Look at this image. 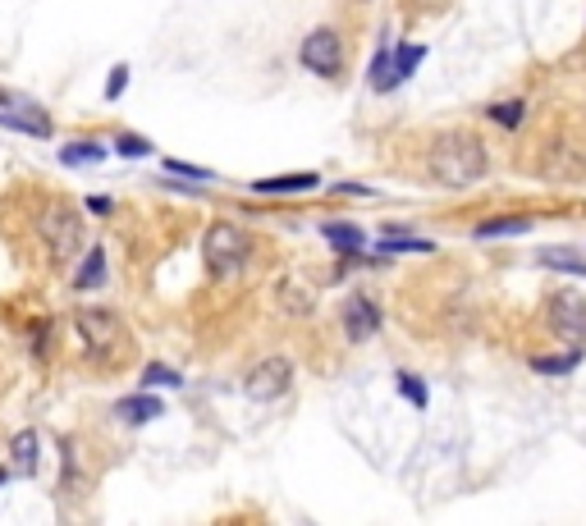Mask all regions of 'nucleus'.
<instances>
[{"mask_svg": "<svg viewBox=\"0 0 586 526\" xmlns=\"http://www.w3.org/2000/svg\"><path fill=\"white\" fill-rule=\"evenodd\" d=\"M74 325H78V339L87 344V357H97V362H110V357L120 353V344H124V321L110 312V307H78Z\"/></svg>", "mask_w": 586, "mask_h": 526, "instance_id": "nucleus-4", "label": "nucleus"}, {"mask_svg": "<svg viewBox=\"0 0 586 526\" xmlns=\"http://www.w3.org/2000/svg\"><path fill=\"white\" fill-rule=\"evenodd\" d=\"M0 124L5 129H23V133H33V138H51V124H46L42 110H0Z\"/></svg>", "mask_w": 586, "mask_h": 526, "instance_id": "nucleus-10", "label": "nucleus"}, {"mask_svg": "<svg viewBox=\"0 0 586 526\" xmlns=\"http://www.w3.org/2000/svg\"><path fill=\"white\" fill-rule=\"evenodd\" d=\"M371 83H376V92H394V83H390V37L380 42L376 60H371Z\"/></svg>", "mask_w": 586, "mask_h": 526, "instance_id": "nucleus-20", "label": "nucleus"}, {"mask_svg": "<svg viewBox=\"0 0 586 526\" xmlns=\"http://www.w3.org/2000/svg\"><path fill=\"white\" fill-rule=\"evenodd\" d=\"M202 257H207L211 275L229 280V275H239V270L248 266L252 234H248V229H239V225H229V220H220V225H211L207 238H202Z\"/></svg>", "mask_w": 586, "mask_h": 526, "instance_id": "nucleus-3", "label": "nucleus"}, {"mask_svg": "<svg viewBox=\"0 0 586 526\" xmlns=\"http://www.w3.org/2000/svg\"><path fill=\"white\" fill-rule=\"evenodd\" d=\"M550 330L573 348H586V298L582 293H550Z\"/></svg>", "mask_w": 586, "mask_h": 526, "instance_id": "nucleus-7", "label": "nucleus"}, {"mask_svg": "<svg viewBox=\"0 0 586 526\" xmlns=\"http://www.w3.org/2000/svg\"><path fill=\"white\" fill-rule=\"evenodd\" d=\"M376 330H380L376 302H371V298H348L344 302V334H348V344H367Z\"/></svg>", "mask_w": 586, "mask_h": 526, "instance_id": "nucleus-8", "label": "nucleus"}, {"mask_svg": "<svg viewBox=\"0 0 586 526\" xmlns=\"http://www.w3.org/2000/svg\"><path fill=\"white\" fill-rule=\"evenodd\" d=\"M115 417H120V421H129V426H147V421H156V417H161V398H152V394L120 398V403H115Z\"/></svg>", "mask_w": 586, "mask_h": 526, "instance_id": "nucleus-9", "label": "nucleus"}, {"mask_svg": "<svg viewBox=\"0 0 586 526\" xmlns=\"http://www.w3.org/2000/svg\"><path fill=\"white\" fill-rule=\"evenodd\" d=\"M490 124H500V129H518L522 124V101H495V106L486 110Z\"/></svg>", "mask_w": 586, "mask_h": 526, "instance_id": "nucleus-21", "label": "nucleus"}, {"mask_svg": "<svg viewBox=\"0 0 586 526\" xmlns=\"http://www.w3.org/2000/svg\"><path fill=\"white\" fill-rule=\"evenodd\" d=\"M536 261L550 266V270H564V275H586V257L582 252H573V247H541Z\"/></svg>", "mask_w": 586, "mask_h": 526, "instance_id": "nucleus-13", "label": "nucleus"}, {"mask_svg": "<svg viewBox=\"0 0 586 526\" xmlns=\"http://www.w3.org/2000/svg\"><path fill=\"white\" fill-rule=\"evenodd\" d=\"M293 385V362L289 357H266V362H257L248 371V380H243V394L252 398V403H275V398H284Z\"/></svg>", "mask_w": 586, "mask_h": 526, "instance_id": "nucleus-5", "label": "nucleus"}, {"mask_svg": "<svg viewBox=\"0 0 586 526\" xmlns=\"http://www.w3.org/2000/svg\"><path fill=\"white\" fill-rule=\"evenodd\" d=\"M10 458H14V472L19 476H33L37 472V430H19L10 440Z\"/></svg>", "mask_w": 586, "mask_h": 526, "instance_id": "nucleus-12", "label": "nucleus"}, {"mask_svg": "<svg viewBox=\"0 0 586 526\" xmlns=\"http://www.w3.org/2000/svg\"><path fill=\"white\" fill-rule=\"evenodd\" d=\"M165 174H174V179H193V183H211V179H216L211 170H197V165H184V161H165Z\"/></svg>", "mask_w": 586, "mask_h": 526, "instance_id": "nucleus-25", "label": "nucleus"}, {"mask_svg": "<svg viewBox=\"0 0 586 526\" xmlns=\"http://www.w3.org/2000/svg\"><path fill=\"white\" fill-rule=\"evenodd\" d=\"M115 151H120V156H152V142H147V138H133V133H124V138L115 142Z\"/></svg>", "mask_w": 586, "mask_h": 526, "instance_id": "nucleus-26", "label": "nucleus"}, {"mask_svg": "<svg viewBox=\"0 0 586 526\" xmlns=\"http://www.w3.org/2000/svg\"><path fill=\"white\" fill-rule=\"evenodd\" d=\"M298 60H303V69H312V74L335 78L339 69H344V42H339L335 28H316V33L303 37V51H298Z\"/></svg>", "mask_w": 586, "mask_h": 526, "instance_id": "nucleus-6", "label": "nucleus"}, {"mask_svg": "<svg viewBox=\"0 0 586 526\" xmlns=\"http://www.w3.org/2000/svg\"><path fill=\"white\" fill-rule=\"evenodd\" d=\"M0 481H5V472H0Z\"/></svg>", "mask_w": 586, "mask_h": 526, "instance_id": "nucleus-28", "label": "nucleus"}, {"mask_svg": "<svg viewBox=\"0 0 586 526\" xmlns=\"http://www.w3.org/2000/svg\"><path fill=\"white\" fill-rule=\"evenodd\" d=\"M577 362H582V348H573L564 357H532V366L541 376H568V371H577Z\"/></svg>", "mask_w": 586, "mask_h": 526, "instance_id": "nucleus-18", "label": "nucleus"}, {"mask_svg": "<svg viewBox=\"0 0 586 526\" xmlns=\"http://www.w3.org/2000/svg\"><path fill=\"white\" fill-rule=\"evenodd\" d=\"M316 174H280V179H257L252 193H312Z\"/></svg>", "mask_w": 586, "mask_h": 526, "instance_id": "nucleus-15", "label": "nucleus"}, {"mask_svg": "<svg viewBox=\"0 0 586 526\" xmlns=\"http://www.w3.org/2000/svg\"><path fill=\"white\" fill-rule=\"evenodd\" d=\"M326 243L335 247V252H344V257H353V252H362V247H367V234H362L358 225L330 220V225H326Z\"/></svg>", "mask_w": 586, "mask_h": 526, "instance_id": "nucleus-11", "label": "nucleus"}, {"mask_svg": "<svg viewBox=\"0 0 586 526\" xmlns=\"http://www.w3.org/2000/svg\"><path fill=\"white\" fill-rule=\"evenodd\" d=\"M431 179H440L445 188H472L486 179V142L467 129H445L431 142Z\"/></svg>", "mask_w": 586, "mask_h": 526, "instance_id": "nucleus-1", "label": "nucleus"}, {"mask_svg": "<svg viewBox=\"0 0 586 526\" xmlns=\"http://www.w3.org/2000/svg\"><path fill=\"white\" fill-rule=\"evenodd\" d=\"M394 380H399V394L408 398L413 408H426V385H422V380H417V376H408V371H399Z\"/></svg>", "mask_w": 586, "mask_h": 526, "instance_id": "nucleus-24", "label": "nucleus"}, {"mask_svg": "<svg viewBox=\"0 0 586 526\" xmlns=\"http://www.w3.org/2000/svg\"><path fill=\"white\" fill-rule=\"evenodd\" d=\"M101 156H106L101 142H69V147L60 151V161L65 165H92V161H101Z\"/></svg>", "mask_w": 586, "mask_h": 526, "instance_id": "nucleus-19", "label": "nucleus"}, {"mask_svg": "<svg viewBox=\"0 0 586 526\" xmlns=\"http://www.w3.org/2000/svg\"><path fill=\"white\" fill-rule=\"evenodd\" d=\"M37 234H42L51 261H60V266L83 252V220H78V211L69 202H60V197L42 206V215H37Z\"/></svg>", "mask_w": 586, "mask_h": 526, "instance_id": "nucleus-2", "label": "nucleus"}, {"mask_svg": "<svg viewBox=\"0 0 586 526\" xmlns=\"http://www.w3.org/2000/svg\"><path fill=\"white\" fill-rule=\"evenodd\" d=\"M106 280V252H101V247H92V252H87L83 257V270H78L74 275V289H97V284Z\"/></svg>", "mask_w": 586, "mask_h": 526, "instance_id": "nucleus-17", "label": "nucleus"}, {"mask_svg": "<svg viewBox=\"0 0 586 526\" xmlns=\"http://www.w3.org/2000/svg\"><path fill=\"white\" fill-rule=\"evenodd\" d=\"M142 385H165V389H174V385H184V380H179V371H170V366H161V362H152L147 366V371H142Z\"/></svg>", "mask_w": 586, "mask_h": 526, "instance_id": "nucleus-23", "label": "nucleus"}, {"mask_svg": "<svg viewBox=\"0 0 586 526\" xmlns=\"http://www.w3.org/2000/svg\"><path fill=\"white\" fill-rule=\"evenodd\" d=\"M124 83H129V65H115V69H110V78H106V97L110 101L124 97Z\"/></svg>", "mask_w": 586, "mask_h": 526, "instance_id": "nucleus-27", "label": "nucleus"}, {"mask_svg": "<svg viewBox=\"0 0 586 526\" xmlns=\"http://www.w3.org/2000/svg\"><path fill=\"white\" fill-rule=\"evenodd\" d=\"M426 46H390V83L399 87L403 78H413L417 65H422Z\"/></svg>", "mask_w": 586, "mask_h": 526, "instance_id": "nucleus-14", "label": "nucleus"}, {"mask_svg": "<svg viewBox=\"0 0 586 526\" xmlns=\"http://www.w3.org/2000/svg\"><path fill=\"white\" fill-rule=\"evenodd\" d=\"M527 229H532L527 215H500V220H481L472 234L477 238H509V234H527Z\"/></svg>", "mask_w": 586, "mask_h": 526, "instance_id": "nucleus-16", "label": "nucleus"}, {"mask_svg": "<svg viewBox=\"0 0 586 526\" xmlns=\"http://www.w3.org/2000/svg\"><path fill=\"white\" fill-rule=\"evenodd\" d=\"M380 247H385V252H431V238H408V234H399V229H394L390 238H380Z\"/></svg>", "mask_w": 586, "mask_h": 526, "instance_id": "nucleus-22", "label": "nucleus"}]
</instances>
